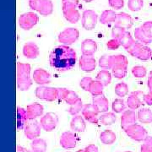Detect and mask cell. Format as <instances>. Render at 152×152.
I'll use <instances>...</instances> for the list:
<instances>
[{"mask_svg": "<svg viewBox=\"0 0 152 152\" xmlns=\"http://www.w3.org/2000/svg\"><path fill=\"white\" fill-rule=\"evenodd\" d=\"M49 62L53 68L59 72L70 70L76 64L75 51L66 45L56 47L49 55Z\"/></svg>", "mask_w": 152, "mask_h": 152, "instance_id": "cell-1", "label": "cell"}, {"mask_svg": "<svg viewBox=\"0 0 152 152\" xmlns=\"http://www.w3.org/2000/svg\"><path fill=\"white\" fill-rule=\"evenodd\" d=\"M17 87L21 91H26L32 86L31 78V67L29 64L17 63Z\"/></svg>", "mask_w": 152, "mask_h": 152, "instance_id": "cell-2", "label": "cell"}, {"mask_svg": "<svg viewBox=\"0 0 152 152\" xmlns=\"http://www.w3.org/2000/svg\"><path fill=\"white\" fill-rule=\"evenodd\" d=\"M124 132L132 140L138 142L144 141L145 139L148 136V133L145 130V129L138 124H134L124 129Z\"/></svg>", "mask_w": 152, "mask_h": 152, "instance_id": "cell-3", "label": "cell"}, {"mask_svg": "<svg viewBox=\"0 0 152 152\" xmlns=\"http://www.w3.org/2000/svg\"><path fill=\"white\" fill-rule=\"evenodd\" d=\"M39 21V17L37 14L32 12H27L22 14L19 19V24L24 31H30Z\"/></svg>", "mask_w": 152, "mask_h": 152, "instance_id": "cell-4", "label": "cell"}, {"mask_svg": "<svg viewBox=\"0 0 152 152\" xmlns=\"http://www.w3.org/2000/svg\"><path fill=\"white\" fill-rule=\"evenodd\" d=\"M79 31L76 28H67L58 35V42L64 45L69 46L75 43L79 38Z\"/></svg>", "mask_w": 152, "mask_h": 152, "instance_id": "cell-5", "label": "cell"}, {"mask_svg": "<svg viewBox=\"0 0 152 152\" xmlns=\"http://www.w3.org/2000/svg\"><path fill=\"white\" fill-rule=\"evenodd\" d=\"M58 124V117L54 113H48L42 117L40 124L42 129L46 132H52L56 129Z\"/></svg>", "mask_w": 152, "mask_h": 152, "instance_id": "cell-6", "label": "cell"}, {"mask_svg": "<svg viewBox=\"0 0 152 152\" xmlns=\"http://www.w3.org/2000/svg\"><path fill=\"white\" fill-rule=\"evenodd\" d=\"M98 15L94 10H87L82 14L81 23L82 26L86 31H91L96 27L97 23Z\"/></svg>", "mask_w": 152, "mask_h": 152, "instance_id": "cell-7", "label": "cell"}, {"mask_svg": "<svg viewBox=\"0 0 152 152\" xmlns=\"http://www.w3.org/2000/svg\"><path fill=\"white\" fill-rule=\"evenodd\" d=\"M99 110L94 104H86L82 110V116L91 124H96L99 121Z\"/></svg>", "mask_w": 152, "mask_h": 152, "instance_id": "cell-8", "label": "cell"}, {"mask_svg": "<svg viewBox=\"0 0 152 152\" xmlns=\"http://www.w3.org/2000/svg\"><path fill=\"white\" fill-rule=\"evenodd\" d=\"M60 145L64 149H73L76 146L77 142H78V136L76 134L70 132V131H66L62 134L60 137Z\"/></svg>", "mask_w": 152, "mask_h": 152, "instance_id": "cell-9", "label": "cell"}, {"mask_svg": "<svg viewBox=\"0 0 152 152\" xmlns=\"http://www.w3.org/2000/svg\"><path fill=\"white\" fill-rule=\"evenodd\" d=\"M63 14L64 18L71 24H75L80 19V14L77 10V6L69 4L63 5Z\"/></svg>", "mask_w": 152, "mask_h": 152, "instance_id": "cell-10", "label": "cell"}, {"mask_svg": "<svg viewBox=\"0 0 152 152\" xmlns=\"http://www.w3.org/2000/svg\"><path fill=\"white\" fill-rule=\"evenodd\" d=\"M41 129H42V126L40 124V123H38L37 121H34L26 124L24 129V133L28 140H33L37 139L40 136Z\"/></svg>", "mask_w": 152, "mask_h": 152, "instance_id": "cell-11", "label": "cell"}, {"mask_svg": "<svg viewBox=\"0 0 152 152\" xmlns=\"http://www.w3.org/2000/svg\"><path fill=\"white\" fill-rule=\"evenodd\" d=\"M138 119L134 110H125L121 116V127L124 130L128 127L136 124Z\"/></svg>", "mask_w": 152, "mask_h": 152, "instance_id": "cell-12", "label": "cell"}, {"mask_svg": "<svg viewBox=\"0 0 152 152\" xmlns=\"http://www.w3.org/2000/svg\"><path fill=\"white\" fill-rule=\"evenodd\" d=\"M33 80L40 86L51 83V75L43 69H37L33 73Z\"/></svg>", "mask_w": 152, "mask_h": 152, "instance_id": "cell-13", "label": "cell"}, {"mask_svg": "<svg viewBox=\"0 0 152 152\" xmlns=\"http://www.w3.org/2000/svg\"><path fill=\"white\" fill-rule=\"evenodd\" d=\"M134 25L133 18L127 13L121 12L117 15V20L115 21V26L124 28V29H130Z\"/></svg>", "mask_w": 152, "mask_h": 152, "instance_id": "cell-14", "label": "cell"}, {"mask_svg": "<svg viewBox=\"0 0 152 152\" xmlns=\"http://www.w3.org/2000/svg\"><path fill=\"white\" fill-rule=\"evenodd\" d=\"M80 68L81 70L90 73L96 69V59L93 56L82 55L80 58Z\"/></svg>", "mask_w": 152, "mask_h": 152, "instance_id": "cell-15", "label": "cell"}, {"mask_svg": "<svg viewBox=\"0 0 152 152\" xmlns=\"http://www.w3.org/2000/svg\"><path fill=\"white\" fill-rule=\"evenodd\" d=\"M44 112V107L42 104L34 102L28 105L26 107L28 120H34L38 117L42 116Z\"/></svg>", "mask_w": 152, "mask_h": 152, "instance_id": "cell-16", "label": "cell"}, {"mask_svg": "<svg viewBox=\"0 0 152 152\" xmlns=\"http://www.w3.org/2000/svg\"><path fill=\"white\" fill-rule=\"evenodd\" d=\"M97 50V44L92 39H86L81 43L82 55L93 56Z\"/></svg>", "mask_w": 152, "mask_h": 152, "instance_id": "cell-17", "label": "cell"}, {"mask_svg": "<svg viewBox=\"0 0 152 152\" xmlns=\"http://www.w3.org/2000/svg\"><path fill=\"white\" fill-rule=\"evenodd\" d=\"M39 54V48L34 42H27L23 47V55L29 59H35Z\"/></svg>", "mask_w": 152, "mask_h": 152, "instance_id": "cell-18", "label": "cell"}, {"mask_svg": "<svg viewBox=\"0 0 152 152\" xmlns=\"http://www.w3.org/2000/svg\"><path fill=\"white\" fill-rule=\"evenodd\" d=\"M71 129L75 132H84L86 129V124L83 116L75 115L70 122Z\"/></svg>", "mask_w": 152, "mask_h": 152, "instance_id": "cell-19", "label": "cell"}, {"mask_svg": "<svg viewBox=\"0 0 152 152\" xmlns=\"http://www.w3.org/2000/svg\"><path fill=\"white\" fill-rule=\"evenodd\" d=\"M92 103L97 107L100 113H107L109 109L108 100L103 95L93 96Z\"/></svg>", "mask_w": 152, "mask_h": 152, "instance_id": "cell-20", "label": "cell"}, {"mask_svg": "<svg viewBox=\"0 0 152 152\" xmlns=\"http://www.w3.org/2000/svg\"><path fill=\"white\" fill-rule=\"evenodd\" d=\"M142 94L143 93L140 92V91L131 93V95L127 100V105H128L129 108L131 110H136L141 107L142 102L140 97V95H142Z\"/></svg>", "mask_w": 152, "mask_h": 152, "instance_id": "cell-21", "label": "cell"}, {"mask_svg": "<svg viewBox=\"0 0 152 152\" xmlns=\"http://www.w3.org/2000/svg\"><path fill=\"white\" fill-rule=\"evenodd\" d=\"M17 129L22 130L25 129V127L27 124V113H26V109H24L23 107H17Z\"/></svg>", "mask_w": 152, "mask_h": 152, "instance_id": "cell-22", "label": "cell"}, {"mask_svg": "<svg viewBox=\"0 0 152 152\" xmlns=\"http://www.w3.org/2000/svg\"><path fill=\"white\" fill-rule=\"evenodd\" d=\"M117 15L118 14H116L115 11L111 10H104L100 17V21L103 25L109 26L113 23H115L117 20Z\"/></svg>", "mask_w": 152, "mask_h": 152, "instance_id": "cell-23", "label": "cell"}, {"mask_svg": "<svg viewBox=\"0 0 152 152\" xmlns=\"http://www.w3.org/2000/svg\"><path fill=\"white\" fill-rule=\"evenodd\" d=\"M134 37L138 40V42L143 44H150L152 42V35L146 33L140 27L136 28L134 31Z\"/></svg>", "mask_w": 152, "mask_h": 152, "instance_id": "cell-24", "label": "cell"}, {"mask_svg": "<svg viewBox=\"0 0 152 152\" xmlns=\"http://www.w3.org/2000/svg\"><path fill=\"white\" fill-rule=\"evenodd\" d=\"M100 140L104 145H113L117 140L116 134L110 129H106L100 134Z\"/></svg>", "mask_w": 152, "mask_h": 152, "instance_id": "cell-25", "label": "cell"}, {"mask_svg": "<svg viewBox=\"0 0 152 152\" xmlns=\"http://www.w3.org/2000/svg\"><path fill=\"white\" fill-rule=\"evenodd\" d=\"M137 118L141 124H151L152 123V111L149 108L140 109Z\"/></svg>", "mask_w": 152, "mask_h": 152, "instance_id": "cell-26", "label": "cell"}, {"mask_svg": "<svg viewBox=\"0 0 152 152\" xmlns=\"http://www.w3.org/2000/svg\"><path fill=\"white\" fill-rule=\"evenodd\" d=\"M31 148L33 152H46L48 148V144L43 139H36L33 140L31 144Z\"/></svg>", "mask_w": 152, "mask_h": 152, "instance_id": "cell-27", "label": "cell"}, {"mask_svg": "<svg viewBox=\"0 0 152 152\" xmlns=\"http://www.w3.org/2000/svg\"><path fill=\"white\" fill-rule=\"evenodd\" d=\"M53 11V4L51 0H42L39 13L42 16H48Z\"/></svg>", "mask_w": 152, "mask_h": 152, "instance_id": "cell-28", "label": "cell"}, {"mask_svg": "<svg viewBox=\"0 0 152 152\" xmlns=\"http://www.w3.org/2000/svg\"><path fill=\"white\" fill-rule=\"evenodd\" d=\"M136 58L141 61H147L152 58V50L147 46H142L136 55Z\"/></svg>", "mask_w": 152, "mask_h": 152, "instance_id": "cell-29", "label": "cell"}, {"mask_svg": "<svg viewBox=\"0 0 152 152\" xmlns=\"http://www.w3.org/2000/svg\"><path fill=\"white\" fill-rule=\"evenodd\" d=\"M100 122L102 123V124L105 125V126H110L115 124L116 120H117V117L113 113H104L102 114V116L99 118Z\"/></svg>", "mask_w": 152, "mask_h": 152, "instance_id": "cell-30", "label": "cell"}, {"mask_svg": "<svg viewBox=\"0 0 152 152\" xmlns=\"http://www.w3.org/2000/svg\"><path fill=\"white\" fill-rule=\"evenodd\" d=\"M96 80L100 81L104 86H107L112 81V75L108 70L102 69L96 75Z\"/></svg>", "mask_w": 152, "mask_h": 152, "instance_id": "cell-31", "label": "cell"}, {"mask_svg": "<svg viewBox=\"0 0 152 152\" xmlns=\"http://www.w3.org/2000/svg\"><path fill=\"white\" fill-rule=\"evenodd\" d=\"M128 59L124 55H113L111 56V64L112 69L115 66H126L128 67Z\"/></svg>", "mask_w": 152, "mask_h": 152, "instance_id": "cell-32", "label": "cell"}, {"mask_svg": "<svg viewBox=\"0 0 152 152\" xmlns=\"http://www.w3.org/2000/svg\"><path fill=\"white\" fill-rule=\"evenodd\" d=\"M103 88L104 86L100 81H98L97 80H93L91 87H90V91L93 96H101L103 95Z\"/></svg>", "mask_w": 152, "mask_h": 152, "instance_id": "cell-33", "label": "cell"}, {"mask_svg": "<svg viewBox=\"0 0 152 152\" xmlns=\"http://www.w3.org/2000/svg\"><path fill=\"white\" fill-rule=\"evenodd\" d=\"M56 99H58V88L47 87L44 94V100L47 102H54Z\"/></svg>", "mask_w": 152, "mask_h": 152, "instance_id": "cell-34", "label": "cell"}, {"mask_svg": "<svg viewBox=\"0 0 152 152\" xmlns=\"http://www.w3.org/2000/svg\"><path fill=\"white\" fill-rule=\"evenodd\" d=\"M120 42H121V45L126 50L130 48L133 44L134 43V39L131 36V33L129 31L126 32L123 35V37L120 38Z\"/></svg>", "mask_w": 152, "mask_h": 152, "instance_id": "cell-35", "label": "cell"}, {"mask_svg": "<svg viewBox=\"0 0 152 152\" xmlns=\"http://www.w3.org/2000/svg\"><path fill=\"white\" fill-rule=\"evenodd\" d=\"M115 93L118 96L123 98L127 96L129 93V86L124 82H121L116 85L115 86Z\"/></svg>", "mask_w": 152, "mask_h": 152, "instance_id": "cell-36", "label": "cell"}, {"mask_svg": "<svg viewBox=\"0 0 152 152\" xmlns=\"http://www.w3.org/2000/svg\"><path fill=\"white\" fill-rule=\"evenodd\" d=\"M112 107H113L114 113H124L125 111L126 105H125L124 101L122 98H118V99H115L113 101Z\"/></svg>", "mask_w": 152, "mask_h": 152, "instance_id": "cell-37", "label": "cell"}, {"mask_svg": "<svg viewBox=\"0 0 152 152\" xmlns=\"http://www.w3.org/2000/svg\"><path fill=\"white\" fill-rule=\"evenodd\" d=\"M83 107H84V106H83L82 100L80 98L76 102L70 105V107L69 109V113L73 115V116L78 115V113H80V112H82Z\"/></svg>", "mask_w": 152, "mask_h": 152, "instance_id": "cell-38", "label": "cell"}, {"mask_svg": "<svg viewBox=\"0 0 152 152\" xmlns=\"http://www.w3.org/2000/svg\"><path fill=\"white\" fill-rule=\"evenodd\" d=\"M144 6L143 0H129L128 1V8L133 12L140 11Z\"/></svg>", "mask_w": 152, "mask_h": 152, "instance_id": "cell-39", "label": "cell"}, {"mask_svg": "<svg viewBox=\"0 0 152 152\" xmlns=\"http://www.w3.org/2000/svg\"><path fill=\"white\" fill-rule=\"evenodd\" d=\"M113 75L117 79H123L127 75V67L126 66H115L112 69Z\"/></svg>", "mask_w": 152, "mask_h": 152, "instance_id": "cell-40", "label": "cell"}, {"mask_svg": "<svg viewBox=\"0 0 152 152\" xmlns=\"http://www.w3.org/2000/svg\"><path fill=\"white\" fill-rule=\"evenodd\" d=\"M99 66L102 69H112V64H111V56L109 55H103L99 59Z\"/></svg>", "mask_w": 152, "mask_h": 152, "instance_id": "cell-41", "label": "cell"}, {"mask_svg": "<svg viewBox=\"0 0 152 152\" xmlns=\"http://www.w3.org/2000/svg\"><path fill=\"white\" fill-rule=\"evenodd\" d=\"M132 74L135 78L141 79L146 76L147 70L144 66H134L132 69Z\"/></svg>", "mask_w": 152, "mask_h": 152, "instance_id": "cell-42", "label": "cell"}, {"mask_svg": "<svg viewBox=\"0 0 152 152\" xmlns=\"http://www.w3.org/2000/svg\"><path fill=\"white\" fill-rule=\"evenodd\" d=\"M92 81L93 80L91 77H88V76L84 77L80 82V86L85 91H90V87Z\"/></svg>", "mask_w": 152, "mask_h": 152, "instance_id": "cell-43", "label": "cell"}, {"mask_svg": "<svg viewBox=\"0 0 152 152\" xmlns=\"http://www.w3.org/2000/svg\"><path fill=\"white\" fill-rule=\"evenodd\" d=\"M79 99H80L79 96H78L75 91H69V92L67 94L64 101H65L66 103L72 105V104H74L75 102H76Z\"/></svg>", "mask_w": 152, "mask_h": 152, "instance_id": "cell-44", "label": "cell"}, {"mask_svg": "<svg viewBox=\"0 0 152 152\" xmlns=\"http://www.w3.org/2000/svg\"><path fill=\"white\" fill-rule=\"evenodd\" d=\"M142 46H143V43H141V42H134V43L129 48L127 49L126 51H127L131 56H133V57L135 58L136 55L138 53V52H139V50L140 49V48H141Z\"/></svg>", "mask_w": 152, "mask_h": 152, "instance_id": "cell-45", "label": "cell"}, {"mask_svg": "<svg viewBox=\"0 0 152 152\" xmlns=\"http://www.w3.org/2000/svg\"><path fill=\"white\" fill-rule=\"evenodd\" d=\"M126 32V30L124 28L119 27V26H114L112 30V36L113 38H116V39H120L123 37V35Z\"/></svg>", "mask_w": 152, "mask_h": 152, "instance_id": "cell-46", "label": "cell"}, {"mask_svg": "<svg viewBox=\"0 0 152 152\" xmlns=\"http://www.w3.org/2000/svg\"><path fill=\"white\" fill-rule=\"evenodd\" d=\"M120 46H121L120 39H116V38L111 39L110 41H108V42L107 43V47L110 50H116V49L118 48Z\"/></svg>", "mask_w": 152, "mask_h": 152, "instance_id": "cell-47", "label": "cell"}, {"mask_svg": "<svg viewBox=\"0 0 152 152\" xmlns=\"http://www.w3.org/2000/svg\"><path fill=\"white\" fill-rule=\"evenodd\" d=\"M109 5L115 10H121L124 6V0H108Z\"/></svg>", "mask_w": 152, "mask_h": 152, "instance_id": "cell-48", "label": "cell"}, {"mask_svg": "<svg viewBox=\"0 0 152 152\" xmlns=\"http://www.w3.org/2000/svg\"><path fill=\"white\" fill-rule=\"evenodd\" d=\"M42 3V0H30L29 5H30L31 10L39 12Z\"/></svg>", "mask_w": 152, "mask_h": 152, "instance_id": "cell-49", "label": "cell"}, {"mask_svg": "<svg viewBox=\"0 0 152 152\" xmlns=\"http://www.w3.org/2000/svg\"><path fill=\"white\" fill-rule=\"evenodd\" d=\"M46 86H38L36 89V96L38 99H41V100H44V94H45V91H46Z\"/></svg>", "mask_w": 152, "mask_h": 152, "instance_id": "cell-50", "label": "cell"}, {"mask_svg": "<svg viewBox=\"0 0 152 152\" xmlns=\"http://www.w3.org/2000/svg\"><path fill=\"white\" fill-rule=\"evenodd\" d=\"M69 90L66 88H58V99L64 100Z\"/></svg>", "mask_w": 152, "mask_h": 152, "instance_id": "cell-51", "label": "cell"}, {"mask_svg": "<svg viewBox=\"0 0 152 152\" xmlns=\"http://www.w3.org/2000/svg\"><path fill=\"white\" fill-rule=\"evenodd\" d=\"M143 100L148 106H152V93L149 92L143 96Z\"/></svg>", "mask_w": 152, "mask_h": 152, "instance_id": "cell-52", "label": "cell"}, {"mask_svg": "<svg viewBox=\"0 0 152 152\" xmlns=\"http://www.w3.org/2000/svg\"><path fill=\"white\" fill-rule=\"evenodd\" d=\"M85 152H99L98 151V148L95 145H89L84 149Z\"/></svg>", "mask_w": 152, "mask_h": 152, "instance_id": "cell-53", "label": "cell"}, {"mask_svg": "<svg viewBox=\"0 0 152 152\" xmlns=\"http://www.w3.org/2000/svg\"><path fill=\"white\" fill-rule=\"evenodd\" d=\"M63 5L69 4V5L77 6L79 4V0H62Z\"/></svg>", "mask_w": 152, "mask_h": 152, "instance_id": "cell-54", "label": "cell"}, {"mask_svg": "<svg viewBox=\"0 0 152 152\" xmlns=\"http://www.w3.org/2000/svg\"><path fill=\"white\" fill-rule=\"evenodd\" d=\"M140 152H152V146L146 144H143L140 146Z\"/></svg>", "mask_w": 152, "mask_h": 152, "instance_id": "cell-55", "label": "cell"}, {"mask_svg": "<svg viewBox=\"0 0 152 152\" xmlns=\"http://www.w3.org/2000/svg\"><path fill=\"white\" fill-rule=\"evenodd\" d=\"M148 88L150 90V92L152 93V70L150 72V76L148 78V83H147Z\"/></svg>", "mask_w": 152, "mask_h": 152, "instance_id": "cell-56", "label": "cell"}, {"mask_svg": "<svg viewBox=\"0 0 152 152\" xmlns=\"http://www.w3.org/2000/svg\"><path fill=\"white\" fill-rule=\"evenodd\" d=\"M144 144H146L148 145L152 146V136H147L146 138L145 139V140H144Z\"/></svg>", "mask_w": 152, "mask_h": 152, "instance_id": "cell-57", "label": "cell"}, {"mask_svg": "<svg viewBox=\"0 0 152 152\" xmlns=\"http://www.w3.org/2000/svg\"><path fill=\"white\" fill-rule=\"evenodd\" d=\"M16 152H28V151L24 147L20 146V145H17Z\"/></svg>", "mask_w": 152, "mask_h": 152, "instance_id": "cell-58", "label": "cell"}, {"mask_svg": "<svg viewBox=\"0 0 152 152\" xmlns=\"http://www.w3.org/2000/svg\"><path fill=\"white\" fill-rule=\"evenodd\" d=\"M85 2H87V3H91V2H92L93 0H84Z\"/></svg>", "mask_w": 152, "mask_h": 152, "instance_id": "cell-59", "label": "cell"}, {"mask_svg": "<svg viewBox=\"0 0 152 152\" xmlns=\"http://www.w3.org/2000/svg\"><path fill=\"white\" fill-rule=\"evenodd\" d=\"M76 152H85L84 151V150H80V151H78Z\"/></svg>", "mask_w": 152, "mask_h": 152, "instance_id": "cell-60", "label": "cell"}, {"mask_svg": "<svg viewBox=\"0 0 152 152\" xmlns=\"http://www.w3.org/2000/svg\"><path fill=\"white\" fill-rule=\"evenodd\" d=\"M125 152H131V151H125Z\"/></svg>", "mask_w": 152, "mask_h": 152, "instance_id": "cell-61", "label": "cell"}, {"mask_svg": "<svg viewBox=\"0 0 152 152\" xmlns=\"http://www.w3.org/2000/svg\"><path fill=\"white\" fill-rule=\"evenodd\" d=\"M28 152H33V151H28Z\"/></svg>", "mask_w": 152, "mask_h": 152, "instance_id": "cell-62", "label": "cell"}]
</instances>
